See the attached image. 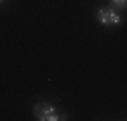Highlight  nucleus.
I'll list each match as a JSON object with an SVG mask.
<instances>
[{
  "label": "nucleus",
  "mask_w": 127,
  "mask_h": 121,
  "mask_svg": "<svg viewBox=\"0 0 127 121\" xmlns=\"http://www.w3.org/2000/svg\"><path fill=\"white\" fill-rule=\"evenodd\" d=\"M32 113H34V119H38V121H61V119H67V115L59 113L55 105L46 103V101L36 103L32 107Z\"/></svg>",
  "instance_id": "1"
},
{
  "label": "nucleus",
  "mask_w": 127,
  "mask_h": 121,
  "mask_svg": "<svg viewBox=\"0 0 127 121\" xmlns=\"http://www.w3.org/2000/svg\"><path fill=\"white\" fill-rule=\"evenodd\" d=\"M97 20L103 26H115L121 22V16L115 12V8H99L97 10Z\"/></svg>",
  "instance_id": "2"
},
{
  "label": "nucleus",
  "mask_w": 127,
  "mask_h": 121,
  "mask_svg": "<svg viewBox=\"0 0 127 121\" xmlns=\"http://www.w3.org/2000/svg\"><path fill=\"white\" fill-rule=\"evenodd\" d=\"M109 2L113 4V6H117V8H125V2H127V0H109Z\"/></svg>",
  "instance_id": "3"
},
{
  "label": "nucleus",
  "mask_w": 127,
  "mask_h": 121,
  "mask_svg": "<svg viewBox=\"0 0 127 121\" xmlns=\"http://www.w3.org/2000/svg\"><path fill=\"white\" fill-rule=\"evenodd\" d=\"M2 2H4V0H0V4H2Z\"/></svg>",
  "instance_id": "4"
}]
</instances>
